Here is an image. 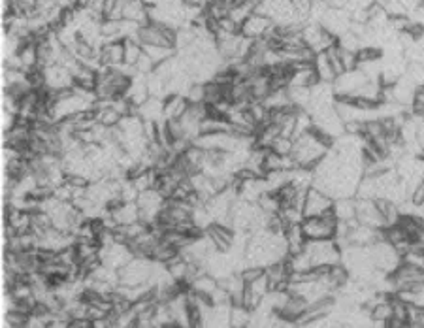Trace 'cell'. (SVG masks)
Masks as SVG:
<instances>
[{
	"instance_id": "obj_27",
	"label": "cell",
	"mask_w": 424,
	"mask_h": 328,
	"mask_svg": "<svg viewBox=\"0 0 424 328\" xmlns=\"http://www.w3.org/2000/svg\"><path fill=\"white\" fill-rule=\"evenodd\" d=\"M117 224H132L140 221V210L136 202H123V206L110 213Z\"/></svg>"
},
{
	"instance_id": "obj_25",
	"label": "cell",
	"mask_w": 424,
	"mask_h": 328,
	"mask_svg": "<svg viewBox=\"0 0 424 328\" xmlns=\"http://www.w3.org/2000/svg\"><path fill=\"white\" fill-rule=\"evenodd\" d=\"M313 68H315V72H317V76H319L320 81H325V83H334L336 78H338V74H336V70H334L332 63H330V59H328L327 51L317 53V55H315Z\"/></svg>"
},
{
	"instance_id": "obj_9",
	"label": "cell",
	"mask_w": 424,
	"mask_h": 328,
	"mask_svg": "<svg viewBox=\"0 0 424 328\" xmlns=\"http://www.w3.org/2000/svg\"><path fill=\"white\" fill-rule=\"evenodd\" d=\"M138 210H140V221H144L145 224H153L157 221L158 213L163 211L166 198L158 192L157 189L145 190L138 195Z\"/></svg>"
},
{
	"instance_id": "obj_1",
	"label": "cell",
	"mask_w": 424,
	"mask_h": 328,
	"mask_svg": "<svg viewBox=\"0 0 424 328\" xmlns=\"http://www.w3.org/2000/svg\"><path fill=\"white\" fill-rule=\"evenodd\" d=\"M334 140L327 134H323L317 129H311V131L300 136V138L294 140L293 151H291V157H293L296 168H309L313 170L315 166L325 158L330 149H332Z\"/></svg>"
},
{
	"instance_id": "obj_11",
	"label": "cell",
	"mask_w": 424,
	"mask_h": 328,
	"mask_svg": "<svg viewBox=\"0 0 424 328\" xmlns=\"http://www.w3.org/2000/svg\"><path fill=\"white\" fill-rule=\"evenodd\" d=\"M132 259H134V255L127 243L115 242L111 245H106V247H100V263L108 268L117 270V272H121Z\"/></svg>"
},
{
	"instance_id": "obj_10",
	"label": "cell",
	"mask_w": 424,
	"mask_h": 328,
	"mask_svg": "<svg viewBox=\"0 0 424 328\" xmlns=\"http://www.w3.org/2000/svg\"><path fill=\"white\" fill-rule=\"evenodd\" d=\"M368 81V76H366L360 68L357 70H347L341 76L336 78V81L332 83L334 92H336V99H345V97H352L364 87V83Z\"/></svg>"
},
{
	"instance_id": "obj_39",
	"label": "cell",
	"mask_w": 424,
	"mask_h": 328,
	"mask_svg": "<svg viewBox=\"0 0 424 328\" xmlns=\"http://www.w3.org/2000/svg\"><path fill=\"white\" fill-rule=\"evenodd\" d=\"M411 113L424 117V87H417V92H415L411 102Z\"/></svg>"
},
{
	"instance_id": "obj_29",
	"label": "cell",
	"mask_w": 424,
	"mask_h": 328,
	"mask_svg": "<svg viewBox=\"0 0 424 328\" xmlns=\"http://www.w3.org/2000/svg\"><path fill=\"white\" fill-rule=\"evenodd\" d=\"M251 317H253L251 309H247L242 304H232V309H230V327L247 328L249 322H251Z\"/></svg>"
},
{
	"instance_id": "obj_40",
	"label": "cell",
	"mask_w": 424,
	"mask_h": 328,
	"mask_svg": "<svg viewBox=\"0 0 424 328\" xmlns=\"http://www.w3.org/2000/svg\"><path fill=\"white\" fill-rule=\"evenodd\" d=\"M323 2L328 8H332V10H347V8L351 6L352 0H323Z\"/></svg>"
},
{
	"instance_id": "obj_37",
	"label": "cell",
	"mask_w": 424,
	"mask_h": 328,
	"mask_svg": "<svg viewBox=\"0 0 424 328\" xmlns=\"http://www.w3.org/2000/svg\"><path fill=\"white\" fill-rule=\"evenodd\" d=\"M134 68H136L138 76H149V74L155 72V68H157V66H155V63H153V60H151L149 57H147V55L144 53V55L138 59V63L134 65Z\"/></svg>"
},
{
	"instance_id": "obj_20",
	"label": "cell",
	"mask_w": 424,
	"mask_h": 328,
	"mask_svg": "<svg viewBox=\"0 0 424 328\" xmlns=\"http://www.w3.org/2000/svg\"><path fill=\"white\" fill-rule=\"evenodd\" d=\"M123 19L145 25V23H149V6L144 0H127L123 8Z\"/></svg>"
},
{
	"instance_id": "obj_15",
	"label": "cell",
	"mask_w": 424,
	"mask_h": 328,
	"mask_svg": "<svg viewBox=\"0 0 424 328\" xmlns=\"http://www.w3.org/2000/svg\"><path fill=\"white\" fill-rule=\"evenodd\" d=\"M272 26H274V21L270 19V17L261 15V13H253V15L240 26V34L249 40H262L266 38V34L272 31Z\"/></svg>"
},
{
	"instance_id": "obj_6",
	"label": "cell",
	"mask_w": 424,
	"mask_h": 328,
	"mask_svg": "<svg viewBox=\"0 0 424 328\" xmlns=\"http://www.w3.org/2000/svg\"><path fill=\"white\" fill-rule=\"evenodd\" d=\"M392 295L402 293V290H417L424 287V270L409 266V264H400L398 268L389 276Z\"/></svg>"
},
{
	"instance_id": "obj_21",
	"label": "cell",
	"mask_w": 424,
	"mask_h": 328,
	"mask_svg": "<svg viewBox=\"0 0 424 328\" xmlns=\"http://www.w3.org/2000/svg\"><path fill=\"white\" fill-rule=\"evenodd\" d=\"M285 240H287L288 255H298V253L306 249L307 238L304 234V230H302V223L285 227Z\"/></svg>"
},
{
	"instance_id": "obj_22",
	"label": "cell",
	"mask_w": 424,
	"mask_h": 328,
	"mask_svg": "<svg viewBox=\"0 0 424 328\" xmlns=\"http://www.w3.org/2000/svg\"><path fill=\"white\" fill-rule=\"evenodd\" d=\"M189 100L183 95H168L164 99V119H181L185 112L189 110Z\"/></svg>"
},
{
	"instance_id": "obj_14",
	"label": "cell",
	"mask_w": 424,
	"mask_h": 328,
	"mask_svg": "<svg viewBox=\"0 0 424 328\" xmlns=\"http://www.w3.org/2000/svg\"><path fill=\"white\" fill-rule=\"evenodd\" d=\"M357 221L366 227L372 229H385V221L379 213L377 202L375 200H364V198H357Z\"/></svg>"
},
{
	"instance_id": "obj_18",
	"label": "cell",
	"mask_w": 424,
	"mask_h": 328,
	"mask_svg": "<svg viewBox=\"0 0 424 328\" xmlns=\"http://www.w3.org/2000/svg\"><path fill=\"white\" fill-rule=\"evenodd\" d=\"M320 79L313 68V63H302V65L293 66V78L288 87H306L311 89L319 83Z\"/></svg>"
},
{
	"instance_id": "obj_38",
	"label": "cell",
	"mask_w": 424,
	"mask_h": 328,
	"mask_svg": "<svg viewBox=\"0 0 424 328\" xmlns=\"http://www.w3.org/2000/svg\"><path fill=\"white\" fill-rule=\"evenodd\" d=\"M293 145H294V140L285 138V136H279V138L274 142V145H272V151L279 153V155H291V151H293Z\"/></svg>"
},
{
	"instance_id": "obj_30",
	"label": "cell",
	"mask_w": 424,
	"mask_h": 328,
	"mask_svg": "<svg viewBox=\"0 0 424 328\" xmlns=\"http://www.w3.org/2000/svg\"><path fill=\"white\" fill-rule=\"evenodd\" d=\"M144 53L149 57L155 66L163 65L172 57H176V47H163V46H144Z\"/></svg>"
},
{
	"instance_id": "obj_4",
	"label": "cell",
	"mask_w": 424,
	"mask_h": 328,
	"mask_svg": "<svg viewBox=\"0 0 424 328\" xmlns=\"http://www.w3.org/2000/svg\"><path fill=\"white\" fill-rule=\"evenodd\" d=\"M153 272H155V261H153V259L134 256L131 263L119 272L121 285H123V287L147 285V283H151V279H153Z\"/></svg>"
},
{
	"instance_id": "obj_3",
	"label": "cell",
	"mask_w": 424,
	"mask_h": 328,
	"mask_svg": "<svg viewBox=\"0 0 424 328\" xmlns=\"http://www.w3.org/2000/svg\"><path fill=\"white\" fill-rule=\"evenodd\" d=\"M338 219L332 213L320 217H304L302 230L306 234L307 242H325V240H336L338 234Z\"/></svg>"
},
{
	"instance_id": "obj_16",
	"label": "cell",
	"mask_w": 424,
	"mask_h": 328,
	"mask_svg": "<svg viewBox=\"0 0 424 328\" xmlns=\"http://www.w3.org/2000/svg\"><path fill=\"white\" fill-rule=\"evenodd\" d=\"M44 74H46V87L51 91H65L74 87L72 72L66 70L65 66L53 65L49 68H44Z\"/></svg>"
},
{
	"instance_id": "obj_13",
	"label": "cell",
	"mask_w": 424,
	"mask_h": 328,
	"mask_svg": "<svg viewBox=\"0 0 424 328\" xmlns=\"http://www.w3.org/2000/svg\"><path fill=\"white\" fill-rule=\"evenodd\" d=\"M319 25H323L328 33L334 34L336 38H339V36H343V34L351 31L352 21L347 10H332V8H328Z\"/></svg>"
},
{
	"instance_id": "obj_33",
	"label": "cell",
	"mask_w": 424,
	"mask_h": 328,
	"mask_svg": "<svg viewBox=\"0 0 424 328\" xmlns=\"http://www.w3.org/2000/svg\"><path fill=\"white\" fill-rule=\"evenodd\" d=\"M51 229H55V227H53L51 217L47 215L46 211H33V234L40 238Z\"/></svg>"
},
{
	"instance_id": "obj_7",
	"label": "cell",
	"mask_w": 424,
	"mask_h": 328,
	"mask_svg": "<svg viewBox=\"0 0 424 328\" xmlns=\"http://www.w3.org/2000/svg\"><path fill=\"white\" fill-rule=\"evenodd\" d=\"M370 249H372L373 266L379 272H383V274L391 276L392 272L402 264V253L392 243L386 242V240H379L373 245H370Z\"/></svg>"
},
{
	"instance_id": "obj_5",
	"label": "cell",
	"mask_w": 424,
	"mask_h": 328,
	"mask_svg": "<svg viewBox=\"0 0 424 328\" xmlns=\"http://www.w3.org/2000/svg\"><path fill=\"white\" fill-rule=\"evenodd\" d=\"M177 31L172 26L161 25V23H145L138 31V42L142 46H163V47H176Z\"/></svg>"
},
{
	"instance_id": "obj_34",
	"label": "cell",
	"mask_w": 424,
	"mask_h": 328,
	"mask_svg": "<svg viewBox=\"0 0 424 328\" xmlns=\"http://www.w3.org/2000/svg\"><path fill=\"white\" fill-rule=\"evenodd\" d=\"M121 115H119L111 106H108V108H102V110H97V121L100 123V125L108 126V129H113V126H117L119 123H121Z\"/></svg>"
},
{
	"instance_id": "obj_19",
	"label": "cell",
	"mask_w": 424,
	"mask_h": 328,
	"mask_svg": "<svg viewBox=\"0 0 424 328\" xmlns=\"http://www.w3.org/2000/svg\"><path fill=\"white\" fill-rule=\"evenodd\" d=\"M124 97L131 100V104L136 108L138 112V108L145 104V102L151 99L149 85H147V76H136V78H132L131 87H129V91H127Z\"/></svg>"
},
{
	"instance_id": "obj_32",
	"label": "cell",
	"mask_w": 424,
	"mask_h": 328,
	"mask_svg": "<svg viewBox=\"0 0 424 328\" xmlns=\"http://www.w3.org/2000/svg\"><path fill=\"white\" fill-rule=\"evenodd\" d=\"M124 44V65L134 66L138 59L144 55V46L138 40H123Z\"/></svg>"
},
{
	"instance_id": "obj_2",
	"label": "cell",
	"mask_w": 424,
	"mask_h": 328,
	"mask_svg": "<svg viewBox=\"0 0 424 328\" xmlns=\"http://www.w3.org/2000/svg\"><path fill=\"white\" fill-rule=\"evenodd\" d=\"M306 255L313 268H332L336 264H341V247L336 240H325V242H307Z\"/></svg>"
},
{
	"instance_id": "obj_26",
	"label": "cell",
	"mask_w": 424,
	"mask_h": 328,
	"mask_svg": "<svg viewBox=\"0 0 424 328\" xmlns=\"http://www.w3.org/2000/svg\"><path fill=\"white\" fill-rule=\"evenodd\" d=\"M217 289H219V281H217L213 276H209L208 272L200 274V276L193 281V293L206 296L209 300H211V296H213V293H215Z\"/></svg>"
},
{
	"instance_id": "obj_36",
	"label": "cell",
	"mask_w": 424,
	"mask_h": 328,
	"mask_svg": "<svg viewBox=\"0 0 424 328\" xmlns=\"http://www.w3.org/2000/svg\"><path fill=\"white\" fill-rule=\"evenodd\" d=\"M240 277H242V281L245 283V285H251L253 281H256L259 277L264 274V268H261V266H251V264H247V266H243L240 272Z\"/></svg>"
},
{
	"instance_id": "obj_17",
	"label": "cell",
	"mask_w": 424,
	"mask_h": 328,
	"mask_svg": "<svg viewBox=\"0 0 424 328\" xmlns=\"http://www.w3.org/2000/svg\"><path fill=\"white\" fill-rule=\"evenodd\" d=\"M100 63L106 68H121L124 65V44L123 40L117 42H106L104 46L98 49Z\"/></svg>"
},
{
	"instance_id": "obj_24",
	"label": "cell",
	"mask_w": 424,
	"mask_h": 328,
	"mask_svg": "<svg viewBox=\"0 0 424 328\" xmlns=\"http://www.w3.org/2000/svg\"><path fill=\"white\" fill-rule=\"evenodd\" d=\"M136 115H140L144 121H153V123H157V121L164 119V99L151 97L145 104H142L138 108Z\"/></svg>"
},
{
	"instance_id": "obj_8",
	"label": "cell",
	"mask_w": 424,
	"mask_h": 328,
	"mask_svg": "<svg viewBox=\"0 0 424 328\" xmlns=\"http://www.w3.org/2000/svg\"><path fill=\"white\" fill-rule=\"evenodd\" d=\"M302 38L306 42V46L317 55V53L328 51L330 47L338 46V38L330 34L319 23H307L302 26Z\"/></svg>"
},
{
	"instance_id": "obj_23",
	"label": "cell",
	"mask_w": 424,
	"mask_h": 328,
	"mask_svg": "<svg viewBox=\"0 0 424 328\" xmlns=\"http://www.w3.org/2000/svg\"><path fill=\"white\" fill-rule=\"evenodd\" d=\"M334 215L341 223L357 221V198H338L334 200Z\"/></svg>"
},
{
	"instance_id": "obj_28",
	"label": "cell",
	"mask_w": 424,
	"mask_h": 328,
	"mask_svg": "<svg viewBox=\"0 0 424 328\" xmlns=\"http://www.w3.org/2000/svg\"><path fill=\"white\" fill-rule=\"evenodd\" d=\"M254 10H256V2H253V0H238L229 17L234 21L236 25L242 26L253 15Z\"/></svg>"
},
{
	"instance_id": "obj_31",
	"label": "cell",
	"mask_w": 424,
	"mask_h": 328,
	"mask_svg": "<svg viewBox=\"0 0 424 328\" xmlns=\"http://www.w3.org/2000/svg\"><path fill=\"white\" fill-rule=\"evenodd\" d=\"M179 256V251L176 249V247H172V245H168L166 242H158V245L153 249V255H151V259L155 261V263H161V264H170L174 259H177Z\"/></svg>"
},
{
	"instance_id": "obj_12",
	"label": "cell",
	"mask_w": 424,
	"mask_h": 328,
	"mask_svg": "<svg viewBox=\"0 0 424 328\" xmlns=\"http://www.w3.org/2000/svg\"><path fill=\"white\" fill-rule=\"evenodd\" d=\"M334 210V198L320 189L307 190L306 202H304V217H320L332 213Z\"/></svg>"
},
{
	"instance_id": "obj_35",
	"label": "cell",
	"mask_w": 424,
	"mask_h": 328,
	"mask_svg": "<svg viewBox=\"0 0 424 328\" xmlns=\"http://www.w3.org/2000/svg\"><path fill=\"white\" fill-rule=\"evenodd\" d=\"M185 97L190 104H204L206 102V83H193Z\"/></svg>"
}]
</instances>
